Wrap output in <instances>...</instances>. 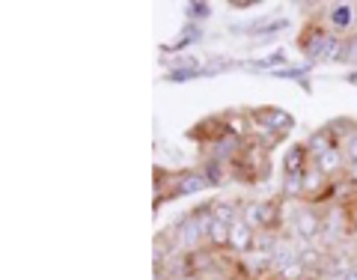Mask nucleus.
Segmentation results:
<instances>
[{
  "label": "nucleus",
  "mask_w": 357,
  "mask_h": 280,
  "mask_svg": "<svg viewBox=\"0 0 357 280\" xmlns=\"http://www.w3.org/2000/svg\"><path fill=\"white\" fill-rule=\"evenodd\" d=\"M286 66H292L286 60V51L283 48H277V51H271V54H265V57H259V60H248V63H241V69H248V72H280V69H286Z\"/></svg>",
  "instance_id": "6e6552de"
},
{
  "label": "nucleus",
  "mask_w": 357,
  "mask_h": 280,
  "mask_svg": "<svg viewBox=\"0 0 357 280\" xmlns=\"http://www.w3.org/2000/svg\"><path fill=\"white\" fill-rule=\"evenodd\" d=\"M312 164H316L328 179L345 176V167H349V161H345V155H342V147H331L328 152L316 155V159H312Z\"/></svg>",
  "instance_id": "423d86ee"
},
{
  "label": "nucleus",
  "mask_w": 357,
  "mask_h": 280,
  "mask_svg": "<svg viewBox=\"0 0 357 280\" xmlns=\"http://www.w3.org/2000/svg\"><path fill=\"white\" fill-rule=\"evenodd\" d=\"M310 164H312V155H310V149H307V143H304V140L292 143V147L286 149V155H283V176L304 173Z\"/></svg>",
  "instance_id": "0eeeda50"
},
{
  "label": "nucleus",
  "mask_w": 357,
  "mask_h": 280,
  "mask_svg": "<svg viewBox=\"0 0 357 280\" xmlns=\"http://www.w3.org/2000/svg\"><path fill=\"white\" fill-rule=\"evenodd\" d=\"M340 63H342V66H351V69H357V33H349V36H345Z\"/></svg>",
  "instance_id": "f3484780"
},
{
  "label": "nucleus",
  "mask_w": 357,
  "mask_h": 280,
  "mask_svg": "<svg viewBox=\"0 0 357 280\" xmlns=\"http://www.w3.org/2000/svg\"><path fill=\"white\" fill-rule=\"evenodd\" d=\"M197 78H203V69H167L164 81H170V84H188V81H197Z\"/></svg>",
  "instance_id": "dca6fc26"
},
{
  "label": "nucleus",
  "mask_w": 357,
  "mask_h": 280,
  "mask_svg": "<svg viewBox=\"0 0 357 280\" xmlns=\"http://www.w3.org/2000/svg\"><path fill=\"white\" fill-rule=\"evenodd\" d=\"M342 155H345V161H349V164L357 161V131H351L349 138L342 140Z\"/></svg>",
  "instance_id": "a211bd4d"
},
{
  "label": "nucleus",
  "mask_w": 357,
  "mask_h": 280,
  "mask_svg": "<svg viewBox=\"0 0 357 280\" xmlns=\"http://www.w3.org/2000/svg\"><path fill=\"white\" fill-rule=\"evenodd\" d=\"M248 119H250V126H256L262 134H277V138H286V134L295 128V117L277 105L253 108V110H248Z\"/></svg>",
  "instance_id": "f03ea898"
},
{
  "label": "nucleus",
  "mask_w": 357,
  "mask_h": 280,
  "mask_svg": "<svg viewBox=\"0 0 357 280\" xmlns=\"http://www.w3.org/2000/svg\"><path fill=\"white\" fill-rule=\"evenodd\" d=\"M304 143H307V149H310V155H312V159H316V155H321V152H328L331 147H340V143H337V138H333V134H331V128H328V126L316 128V131H312V134H310V138H307Z\"/></svg>",
  "instance_id": "ddd939ff"
},
{
  "label": "nucleus",
  "mask_w": 357,
  "mask_h": 280,
  "mask_svg": "<svg viewBox=\"0 0 357 280\" xmlns=\"http://www.w3.org/2000/svg\"><path fill=\"white\" fill-rule=\"evenodd\" d=\"M206 248L208 251H229V227L227 223H220V221H211V227H208V239H206Z\"/></svg>",
  "instance_id": "4468645a"
},
{
  "label": "nucleus",
  "mask_w": 357,
  "mask_h": 280,
  "mask_svg": "<svg viewBox=\"0 0 357 280\" xmlns=\"http://www.w3.org/2000/svg\"><path fill=\"white\" fill-rule=\"evenodd\" d=\"M182 9H185L188 24H199V21L211 18V3H206V0H191V3H185Z\"/></svg>",
  "instance_id": "2eb2a0df"
},
{
  "label": "nucleus",
  "mask_w": 357,
  "mask_h": 280,
  "mask_svg": "<svg viewBox=\"0 0 357 280\" xmlns=\"http://www.w3.org/2000/svg\"><path fill=\"white\" fill-rule=\"evenodd\" d=\"M229 6L232 9H250V6H256V0H229Z\"/></svg>",
  "instance_id": "aec40b11"
},
{
  "label": "nucleus",
  "mask_w": 357,
  "mask_h": 280,
  "mask_svg": "<svg viewBox=\"0 0 357 280\" xmlns=\"http://www.w3.org/2000/svg\"><path fill=\"white\" fill-rule=\"evenodd\" d=\"M256 233H259V230H253L248 221L238 218L229 227V251L236 253V256H241V260H244V256H250L253 253V244H256Z\"/></svg>",
  "instance_id": "39448f33"
},
{
  "label": "nucleus",
  "mask_w": 357,
  "mask_h": 280,
  "mask_svg": "<svg viewBox=\"0 0 357 280\" xmlns=\"http://www.w3.org/2000/svg\"><path fill=\"white\" fill-rule=\"evenodd\" d=\"M342 179H345V182H349L351 188H357V161L345 167V176H342Z\"/></svg>",
  "instance_id": "6ab92c4d"
},
{
  "label": "nucleus",
  "mask_w": 357,
  "mask_h": 280,
  "mask_svg": "<svg viewBox=\"0 0 357 280\" xmlns=\"http://www.w3.org/2000/svg\"><path fill=\"white\" fill-rule=\"evenodd\" d=\"M241 218V200H211V221L232 227Z\"/></svg>",
  "instance_id": "1a4fd4ad"
},
{
  "label": "nucleus",
  "mask_w": 357,
  "mask_h": 280,
  "mask_svg": "<svg viewBox=\"0 0 357 280\" xmlns=\"http://www.w3.org/2000/svg\"><path fill=\"white\" fill-rule=\"evenodd\" d=\"M280 200H283V203H304V173L283 176V182H280Z\"/></svg>",
  "instance_id": "f8f14e48"
},
{
  "label": "nucleus",
  "mask_w": 357,
  "mask_h": 280,
  "mask_svg": "<svg viewBox=\"0 0 357 280\" xmlns=\"http://www.w3.org/2000/svg\"><path fill=\"white\" fill-rule=\"evenodd\" d=\"M340 280H357V265H354V268H349V272H345Z\"/></svg>",
  "instance_id": "4be33fe9"
},
{
  "label": "nucleus",
  "mask_w": 357,
  "mask_h": 280,
  "mask_svg": "<svg viewBox=\"0 0 357 280\" xmlns=\"http://www.w3.org/2000/svg\"><path fill=\"white\" fill-rule=\"evenodd\" d=\"M170 280H206L203 274H176V277H170Z\"/></svg>",
  "instance_id": "412c9836"
},
{
  "label": "nucleus",
  "mask_w": 357,
  "mask_h": 280,
  "mask_svg": "<svg viewBox=\"0 0 357 280\" xmlns=\"http://www.w3.org/2000/svg\"><path fill=\"white\" fill-rule=\"evenodd\" d=\"M325 21L331 33H349L357 24V3H331L325 6Z\"/></svg>",
  "instance_id": "20e7f679"
},
{
  "label": "nucleus",
  "mask_w": 357,
  "mask_h": 280,
  "mask_svg": "<svg viewBox=\"0 0 357 280\" xmlns=\"http://www.w3.org/2000/svg\"><path fill=\"white\" fill-rule=\"evenodd\" d=\"M199 170H203L208 188H223V182H229V167L218 159H208L206 155V159L199 161Z\"/></svg>",
  "instance_id": "9b49d317"
},
{
  "label": "nucleus",
  "mask_w": 357,
  "mask_h": 280,
  "mask_svg": "<svg viewBox=\"0 0 357 280\" xmlns=\"http://www.w3.org/2000/svg\"><path fill=\"white\" fill-rule=\"evenodd\" d=\"M328 39H331V30L321 24V21L310 18L304 24V30L298 33V51L304 54L307 63H321V51H325Z\"/></svg>",
  "instance_id": "7ed1b4c3"
},
{
  "label": "nucleus",
  "mask_w": 357,
  "mask_h": 280,
  "mask_svg": "<svg viewBox=\"0 0 357 280\" xmlns=\"http://www.w3.org/2000/svg\"><path fill=\"white\" fill-rule=\"evenodd\" d=\"M203 24H185L182 27V33H178V39H173V42H167L164 45V54H170V51H185V48H191V45H197V42H203Z\"/></svg>",
  "instance_id": "9d476101"
},
{
  "label": "nucleus",
  "mask_w": 357,
  "mask_h": 280,
  "mask_svg": "<svg viewBox=\"0 0 357 280\" xmlns=\"http://www.w3.org/2000/svg\"><path fill=\"white\" fill-rule=\"evenodd\" d=\"M321 227H325V209L316 203H289L286 209V233L304 244L321 242Z\"/></svg>",
  "instance_id": "f257e3e1"
}]
</instances>
